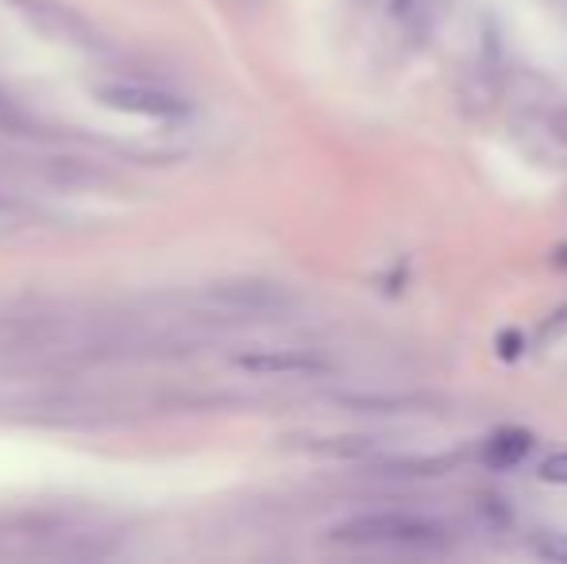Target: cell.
<instances>
[{"mask_svg":"<svg viewBox=\"0 0 567 564\" xmlns=\"http://www.w3.org/2000/svg\"><path fill=\"white\" fill-rule=\"evenodd\" d=\"M329 542L351 550H390V553H436L449 545V530L429 514L374 511L355 514L329 530Z\"/></svg>","mask_w":567,"mask_h":564,"instance_id":"6da1fadb","label":"cell"},{"mask_svg":"<svg viewBox=\"0 0 567 564\" xmlns=\"http://www.w3.org/2000/svg\"><path fill=\"white\" fill-rule=\"evenodd\" d=\"M12 12L28 23L31 31H39L43 39L62 47H78V51H97L101 35L78 8L62 4V0H8Z\"/></svg>","mask_w":567,"mask_h":564,"instance_id":"7a4b0ae2","label":"cell"},{"mask_svg":"<svg viewBox=\"0 0 567 564\" xmlns=\"http://www.w3.org/2000/svg\"><path fill=\"white\" fill-rule=\"evenodd\" d=\"M93 98L101 105L116 109L127 116H143V121H182V116L194 113L186 98L171 90H158V85H143V82H105L93 90Z\"/></svg>","mask_w":567,"mask_h":564,"instance_id":"3957f363","label":"cell"},{"mask_svg":"<svg viewBox=\"0 0 567 564\" xmlns=\"http://www.w3.org/2000/svg\"><path fill=\"white\" fill-rule=\"evenodd\" d=\"M236 363L251 376H282V379H306L329 371V360H321L309 348H267V352H244Z\"/></svg>","mask_w":567,"mask_h":564,"instance_id":"277c9868","label":"cell"},{"mask_svg":"<svg viewBox=\"0 0 567 564\" xmlns=\"http://www.w3.org/2000/svg\"><path fill=\"white\" fill-rule=\"evenodd\" d=\"M213 298L225 301V306L239 309V314H262V309H278L286 306V290L278 283H262V279H244V283H220L213 290Z\"/></svg>","mask_w":567,"mask_h":564,"instance_id":"5b68a950","label":"cell"},{"mask_svg":"<svg viewBox=\"0 0 567 564\" xmlns=\"http://www.w3.org/2000/svg\"><path fill=\"white\" fill-rule=\"evenodd\" d=\"M529 444H533L529 433H522V429H502V433H494L491 441L483 444V460L491 468H509L529 452Z\"/></svg>","mask_w":567,"mask_h":564,"instance_id":"8992f818","label":"cell"},{"mask_svg":"<svg viewBox=\"0 0 567 564\" xmlns=\"http://www.w3.org/2000/svg\"><path fill=\"white\" fill-rule=\"evenodd\" d=\"M537 557L553 561V564H567V534H548L537 542Z\"/></svg>","mask_w":567,"mask_h":564,"instance_id":"52a82bcc","label":"cell"},{"mask_svg":"<svg viewBox=\"0 0 567 564\" xmlns=\"http://www.w3.org/2000/svg\"><path fill=\"white\" fill-rule=\"evenodd\" d=\"M537 475L545 483H560V488H567V452H553V457L537 468Z\"/></svg>","mask_w":567,"mask_h":564,"instance_id":"ba28073f","label":"cell"},{"mask_svg":"<svg viewBox=\"0 0 567 564\" xmlns=\"http://www.w3.org/2000/svg\"><path fill=\"white\" fill-rule=\"evenodd\" d=\"M560 264L567 267V244H564V248H560Z\"/></svg>","mask_w":567,"mask_h":564,"instance_id":"9c48e42d","label":"cell"}]
</instances>
